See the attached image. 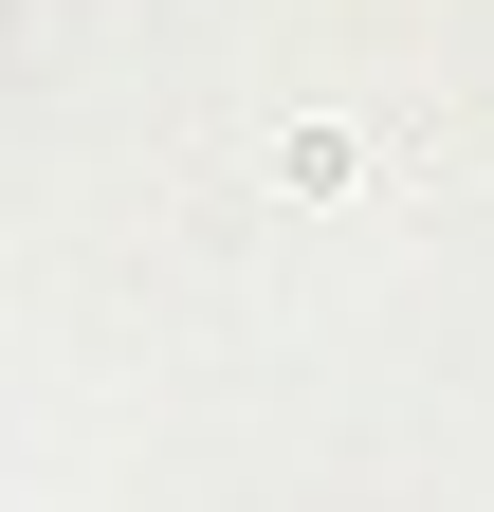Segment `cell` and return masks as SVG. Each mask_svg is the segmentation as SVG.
<instances>
[{
  "label": "cell",
  "mask_w": 494,
  "mask_h": 512,
  "mask_svg": "<svg viewBox=\"0 0 494 512\" xmlns=\"http://www.w3.org/2000/svg\"><path fill=\"white\" fill-rule=\"evenodd\" d=\"M275 183H293V202H366V147H348V128H293Z\"/></svg>",
  "instance_id": "6da1fadb"
}]
</instances>
